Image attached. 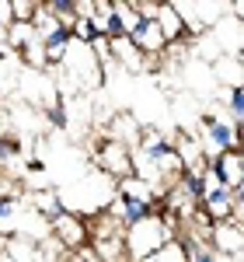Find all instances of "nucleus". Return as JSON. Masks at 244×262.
Listing matches in <instances>:
<instances>
[{
  "instance_id": "nucleus-17",
  "label": "nucleus",
  "mask_w": 244,
  "mask_h": 262,
  "mask_svg": "<svg viewBox=\"0 0 244 262\" xmlns=\"http://www.w3.org/2000/svg\"><path fill=\"white\" fill-rule=\"evenodd\" d=\"M4 28H7V18H4V14H0V35H4Z\"/></svg>"
},
{
  "instance_id": "nucleus-13",
  "label": "nucleus",
  "mask_w": 244,
  "mask_h": 262,
  "mask_svg": "<svg viewBox=\"0 0 244 262\" xmlns=\"http://www.w3.org/2000/svg\"><path fill=\"white\" fill-rule=\"evenodd\" d=\"M35 203H39L42 213H49V221H60V217H63V206L56 203V196H39Z\"/></svg>"
},
{
  "instance_id": "nucleus-1",
  "label": "nucleus",
  "mask_w": 244,
  "mask_h": 262,
  "mask_svg": "<svg viewBox=\"0 0 244 262\" xmlns=\"http://www.w3.org/2000/svg\"><path fill=\"white\" fill-rule=\"evenodd\" d=\"M203 126H206V133H203L206 150H213V154H224V150L241 143V133L234 129V122L216 119V116H203Z\"/></svg>"
},
{
  "instance_id": "nucleus-10",
  "label": "nucleus",
  "mask_w": 244,
  "mask_h": 262,
  "mask_svg": "<svg viewBox=\"0 0 244 262\" xmlns=\"http://www.w3.org/2000/svg\"><path fill=\"white\" fill-rule=\"evenodd\" d=\"M45 7L63 21H74L77 18V0H45Z\"/></svg>"
},
{
  "instance_id": "nucleus-4",
  "label": "nucleus",
  "mask_w": 244,
  "mask_h": 262,
  "mask_svg": "<svg viewBox=\"0 0 244 262\" xmlns=\"http://www.w3.org/2000/svg\"><path fill=\"white\" fill-rule=\"evenodd\" d=\"M203 200H206V210L213 213V221H230V210H234V189L230 185L209 189Z\"/></svg>"
},
{
  "instance_id": "nucleus-7",
  "label": "nucleus",
  "mask_w": 244,
  "mask_h": 262,
  "mask_svg": "<svg viewBox=\"0 0 244 262\" xmlns=\"http://www.w3.org/2000/svg\"><path fill=\"white\" fill-rule=\"evenodd\" d=\"M147 217H150V203L122 192V224H140V221H147Z\"/></svg>"
},
{
  "instance_id": "nucleus-3",
  "label": "nucleus",
  "mask_w": 244,
  "mask_h": 262,
  "mask_svg": "<svg viewBox=\"0 0 244 262\" xmlns=\"http://www.w3.org/2000/svg\"><path fill=\"white\" fill-rule=\"evenodd\" d=\"M129 39L140 46V53H157L164 42V32H161V25H157V18H150V14H140L136 18V25L129 28Z\"/></svg>"
},
{
  "instance_id": "nucleus-12",
  "label": "nucleus",
  "mask_w": 244,
  "mask_h": 262,
  "mask_svg": "<svg viewBox=\"0 0 244 262\" xmlns=\"http://www.w3.org/2000/svg\"><path fill=\"white\" fill-rule=\"evenodd\" d=\"M7 4H11V18L14 21H32L35 7H39V0H7Z\"/></svg>"
},
{
  "instance_id": "nucleus-2",
  "label": "nucleus",
  "mask_w": 244,
  "mask_h": 262,
  "mask_svg": "<svg viewBox=\"0 0 244 262\" xmlns=\"http://www.w3.org/2000/svg\"><path fill=\"white\" fill-rule=\"evenodd\" d=\"M42 39V56H45V67H53V63L66 60V49L74 46V25L70 21H60L56 28H49Z\"/></svg>"
},
{
  "instance_id": "nucleus-8",
  "label": "nucleus",
  "mask_w": 244,
  "mask_h": 262,
  "mask_svg": "<svg viewBox=\"0 0 244 262\" xmlns=\"http://www.w3.org/2000/svg\"><path fill=\"white\" fill-rule=\"evenodd\" d=\"M53 224H56V231L63 234V242H66V245H81L84 242V227L77 221H70L66 213H63L60 221H53Z\"/></svg>"
},
{
  "instance_id": "nucleus-11",
  "label": "nucleus",
  "mask_w": 244,
  "mask_h": 262,
  "mask_svg": "<svg viewBox=\"0 0 244 262\" xmlns=\"http://www.w3.org/2000/svg\"><path fill=\"white\" fill-rule=\"evenodd\" d=\"M227 108H230V116L241 119V126H244V84L230 88V95H227Z\"/></svg>"
},
{
  "instance_id": "nucleus-9",
  "label": "nucleus",
  "mask_w": 244,
  "mask_h": 262,
  "mask_svg": "<svg viewBox=\"0 0 244 262\" xmlns=\"http://www.w3.org/2000/svg\"><path fill=\"white\" fill-rule=\"evenodd\" d=\"M182 192H188L192 200H203V192H206L203 175H196V171H182Z\"/></svg>"
},
{
  "instance_id": "nucleus-14",
  "label": "nucleus",
  "mask_w": 244,
  "mask_h": 262,
  "mask_svg": "<svg viewBox=\"0 0 244 262\" xmlns=\"http://www.w3.org/2000/svg\"><path fill=\"white\" fill-rule=\"evenodd\" d=\"M14 213H18V196H14V192L0 196V224H7Z\"/></svg>"
},
{
  "instance_id": "nucleus-6",
  "label": "nucleus",
  "mask_w": 244,
  "mask_h": 262,
  "mask_svg": "<svg viewBox=\"0 0 244 262\" xmlns=\"http://www.w3.org/2000/svg\"><path fill=\"white\" fill-rule=\"evenodd\" d=\"M157 25H161L164 39H178L182 35V14L171 4H157Z\"/></svg>"
},
{
  "instance_id": "nucleus-16",
  "label": "nucleus",
  "mask_w": 244,
  "mask_h": 262,
  "mask_svg": "<svg viewBox=\"0 0 244 262\" xmlns=\"http://www.w3.org/2000/svg\"><path fill=\"white\" fill-rule=\"evenodd\" d=\"M14 150H18V143H14V140H4V137H0V158H11Z\"/></svg>"
},
{
  "instance_id": "nucleus-15",
  "label": "nucleus",
  "mask_w": 244,
  "mask_h": 262,
  "mask_svg": "<svg viewBox=\"0 0 244 262\" xmlns=\"http://www.w3.org/2000/svg\"><path fill=\"white\" fill-rule=\"evenodd\" d=\"M49 122H53V126H66V116H63V105H53V108H49Z\"/></svg>"
},
{
  "instance_id": "nucleus-5",
  "label": "nucleus",
  "mask_w": 244,
  "mask_h": 262,
  "mask_svg": "<svg viewBox=\"0 0 244 262\" xmlns=\"http://www.w3.org/2000/svg\"><path fill=\"white\" fill-rule=\"evenodd\" d=\"M216 242H220V248H224V255H237V248L244 245V234H234V227H230V221H216V227L209 231Z\"/></svg>"
}]
</instances>
